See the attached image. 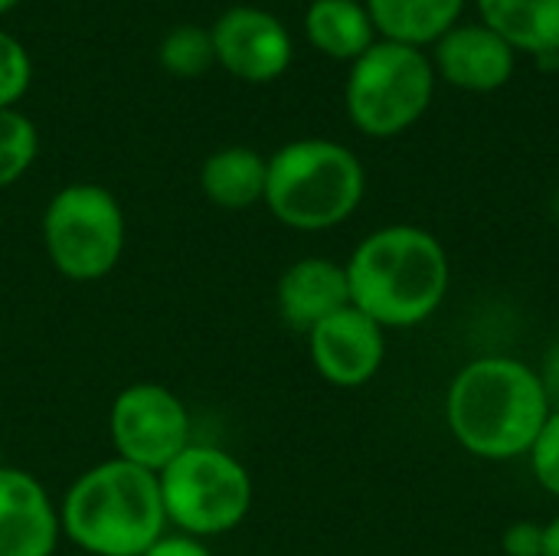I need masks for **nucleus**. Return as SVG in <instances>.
<instances>
[{
	"label": "nucleus",
	"mask_w": 559,
	"mask_h": 556,
	"mask_svg": "<svg viewBox=\"0 0 559 556\" xmlns=\"http://www.w3.org/2000/svg\"><path fill=\"white\" fill-rule=\"evenodd\" d=\"M350 305L386 328H413L436 315L449 292V256L419 226H383L347 259Z\"/></svg>",
	"instance_id": "nucleus-1"
},
{
	"label": "nucleus",
	"mask_w": 559,
	"mask_h": 556,
	"mask_svg": "<svg viewBox=\"0 0 559 556\" xmlns=\"http://www.w3.org/2000/svg\"><path fill=\"white\" fill-rule=\"evenodd\" d=\"M550 416L537 370L514 357H481L459 370L445 419L462 449L481 459L527 456Z\"/></svg>",
	"instance_id": "nucleus-2"
},
{
	"label": "nucleus",
	"mask_w": 559,
	"mask_h": 556,
	"mask_svg": "<svg viewBox=\"0 0 559 556\" xmlns=\"http://www.w3.org/2000/svg\"><path fill=\"white\" fill-rule=\"evenodd\" d=\"M59 524L88 556H144L170 528L157 475L115 456L69 485Z\"/></svg>",
	"instance_id": "nucleus-3"
},
{
	"label": "nucleus",
	"mask_w": 559,
	"mask_h": 556,
	"mask_svg": "<svg viewBox=\"0 0 559 556\" xmlns=\"http://www.w3.org/2000/svg\"><path fill=\"white\" fill-rule=\"evenodd\" d=\"M367 190L360 157L328 138H298L269 157L265 206L301 233H321L354 216Z\"/></svg>",
	"instance_id": "nucleus-4"
},
{
	"label": "nucleus",
	"mask_w": 559,
	"mask_h": 556,
	"mask_svg": "<svg viewBox=\"0 0 559 556\" xmlns=\"http://www.w3.org/2000/svg\"><path fill=\"white\" fill-rule=\"evenodd\" d=\"M49 265L69 282L105 279L124 252L128 220L118 197L102 184H66L39 223Z\"/></svg>",
	"instance_id": "nucleus-5"
},
{
	"label": "nucleus",
	"mask_w": 559,
	"mask_h": 556,
	"mask_svg": "<svg viewBox=\"0 0 559 556\" xmlns=\"http://www.w3.org/2000/svg\"><path fill=\"white\" fill-rule=\"evenodd\" d=\"M157 482L167 524L200 541L236 531L252 508V478L246 465L216 446L190 442L164 472H157Z\"/></svg>",
	"instance_id": "nucleus-6"
},
{
	"label": "nucleus",
	"mask_w": 559,
	"mask_h": 556,
	"mask_svg": "<svg viewBox=\"0 0 559 556\" xmlns=\"http://www.w3.org/2000/svg\"><path fill=\"white\" fill-rule=\"evenodd\" d=\"M432 92L436 69L423 49L377 39L350 62L344 102L357 131L370 138H393L426 115Z\"/></svg>",
	"instance_id": "nucleus-7"
},
{
	"label": "nucleus",
	"mask_w": 559,
	"mask_h": 556,
	"mask_svg": "<svg viewBox=\"0 0 559 556\" xmlns=\"http://www.w3.org/2000/svg\"><path fill=\"white\" fill-rule=\"evenodd\" d=\"M108 436L115 459L157 475L193 442L190 410L160 383H131L108 410Z\"/></svg>",
	"instance_id": "nucleus-8"
},
{
	"label": "nucleus",
	"mask_w": 559,
	"mask_h": 556,
	"mask_svg": "<svg viewBox=\"0 0 559 556\" xmlns=\"http://www.w3.org/2000/svg\"><path fill=\"white\" fill-rule=\"evenodd\" d=\"M210 39L216 66L252 85H265L285 75L295 56V43L285 23L275 13L249 3L223 10L210 26Z\"/></svg>",
	"instance_id": "nucleus-9"
},
{
	"label": "nucleus",
	"mask_w": 559,
	"mask_h": 556,
	"mask_svg": "<svg viewBox=\"0 0 559 556\" xmlns=\"http://www.w3.org/2000/svg\"><path fill=\"white\" fill-rule=\"evenodd\" d=\"M314 370L334 387H364L373 380L386 357L383 328L360 308L347 305L308 334Z\"/></svg>",
	"instance_id": "nucleus-10"
},
{
	"label": "nucleus",
	"mask_w": 559,
	"mask_h": 556,
	"mask_svg": "<svg viewBox=\"0 0 559 556\" xmlns=\"http://www.w3.org/2000/svg\"><path fill=\"white\" fill-rule=\"evenodd\" d=\"M62 537L59 505L36 475L0 465V556H52Z\"/></svg>",
	"instance_id": "nucleus-11"
},
{
	"label": "nucleus",
	"mask_w": 559,
	"mask_h": 556,
	"mask_svg": "<svg viewBox=\"0 0 559 556\" xmlns=\"http://www.w3.org/2000/svg\"><path fill=\"white\" fill-rule=\"evenodd\" d=\"M347 305H350L347 269L324 256H305L292 262L275 285L278 318L305 338L321 321L344 311Z\"/></svg>",
	"instance_id": "nucleus-12"
},
{
	"label": "nucleus",
	"mask_w": 559,
	"mask_h": 556,
	"mask_svg": "<svg viewBox=\"0 0 559 556\" xmlns=\"http://www.w3.org/2000/svg\"><path fill=\"white\" fill-rule=\"evenodd\" d=\"M439 75L465 92H498L514 75V49L485 23L452 26L436 43Z\"/></svg>",
	"instance_id": "nucleus-13"
},
{
	"label": "nucleus",
	"mask_w": 559,
	"mask_h": 556,
	"mask_svg": "<svg viewBox=\"0 0 559 556\" xmlns=\"http://www.w3.org/2000/svg\"><path fill=\"white\" fill-rule=\"evenodd\" d=\"M269 157L255 147L229 144L213 151L200 167V190L219 210H249L265 200Z\"/></svg>",
	"instance_id": "nucleus-14"
},
{
	"label": "nucleus",
	"mask_w": 559,
	"mask_h": 556,
	"mask_svg": "<svg viewBox=\"0 0 559 556\" xmlns=\"http://www.w3.org/2000/svg\"><path fill=\"white\" fill-rule=\"evenodd\" d=\"M478 10L481 23L514 52H559V0H478Z\"/></svg>",
	"instance_id": "nucleus-15"
},
{
	"label": "nucleus",
	"mask_w": 559,
	"mask_h": 556,
	"mask_svg": "<svg viewBox=\"0 0 559 556\" xmlns=\"http://www.w3.org/2000/svg\"><path fill=\"white\" fill-rule=\"evenodd\" d=\"M465 0H367V13L380 39L403 46L439 43L452 26H459Z\"/></svg>",
	"instance_id": "nucleus-16"
},
{
	"label": "nucleus",
	"mask_w": 559,
	"mask_h": 556,
	"mask_svg": "<svg viewBox=\"0 0 559 556\" xmlns=\"http://www.w3.org/2000/svg\"><path fill=\"white\" fill-rule=\"evenodd\" d=\"M305 36L318 52L354 62L377 43V26L360 0H311Z\"/></svg>",
	"instance_id": "nucleus-17"
},
{
	"label": "nucleus",
	"mask_w": 559,
	"mask_h": 556,
	"mask_svg": "<svg viewBox=\"0 0 559 556\" xmlns=\"http://www.w3.org/2000/svg\"><path fill=\"white\" fill-rule=\"evenodd\" d=\"M157 59L177 79H197V75H203L210 66H216L210 29H203L197 23H180V26L167 29V36L157 46Z\"/></svg>",
	"instance_id": "nucleus-18"
},
{
	"label": "nucleus",
	"mask_w": 559,
	"mask_h": 556,
	"mask_svg": "<svg viewBox=\"0 0 559 556\" xmlns=\"http://www.w3.org/2000/svg\"><path fill=\"white\" fill-rule=\"evenodd\" d=\"M39 154V131L20 108H0V190L13 187Z\"/></svg>",
	"instance_id": "nucleus-19"
},
{
	"label": "nucleus",
	"mask_w": 559,
	"mask_h": 556,
	"mask_svg": "<svg viewBox=\"0 0 559 556\" xmlns=\"http://www.w3.org/2000/svg\"><path fill=\"white\" fill-rule=\"evenodd\" d=\"M33 82V59L26 46L0 26V108H16L20 98L29 92Z\"/></svg>",
	"instance_id": "nucleus-20"
},
{
	"label": "nucleus",
	"mask_w": 559,
	"mask_h": 556,
	"mask_svg": "<svg viewBox=\"0 0 559 556\" xmlns=\"http://www.w3.org/2000/svg\"><path fill=\"white\" fill-rule=\"evenodd\" d=\"M531 469L540 482L544 492H550L554 498H559V413L550 410L544 429L537 433L534 446H531Z\"/></svg>",
	"instance_id": "nucleus-21"
},
{
	"label": "nucleus",
	"mask_w": 559,
	"mask_h": 556,
	"mask_svg": "<svg viewBox=\"0 0 559 556\" xmlns=\"http://www.w3.org/2000/svg\"><path fill=\"white\" fill-rule=\"evenodd\" d=\"M504 556H544V528L531 521H518L501 537Z\"/></svg>",
	"instance_id": "nucleus-22"
},
{
	"label": "nucleus",
	"mask_w": 559,
	"mask_h": 556,
	"mask_svg": "<svg viewBox=\"0 0 559 556\" xmlns=\"http://www.w3.org/2000/svg\"><path fill=\"white\" fill-rule=\"evenodd\" d=\"M144 556H213L206 541L190 534H164Z\"/></svg>",
	"instance_id": "nucleus-23"
},
{
	"label": "nucleus",
	"mask_w": 559,
	"mask_h": 556,
	"mask_svg": "<svg viewBox=\"0 0 559 556\" xmlns=\"http://www.w3.org/2000/svg\"><path fill=\"white\" fill-rule=\"evenodd\" d=\"M537 377H540V387H544V393H547L550 410H557L559 413V338L550 344V351L544 354V364H540Z\"/></svg>",
	"instance_id": "nucleus-24"
},
{
	"label": "nucleus",
	"mask_w": 559,
	"mask_h": 556,
	"mask_svg": "<svg viewBox=\"0 0 559 556\" xmlns=\"http://www.w3.org/2000/svg\"><path fill=\"white\" fill-rule=\"evenodd\" d=\"M544 556H559V514L544 524Z\"/></svg>",
	"instance_id": "nucleus-25"
},
{
	"label": "nucleus",
	"mask_w": 559,
	"mask_h": 556,
	"mask_svg": "<svg viewBox=\"0 0 559 556\" xmlns=\"http://www.w3.org/2000/svg\"><path fill=\"white\" fill-rule=\"evenodd\" d=\"M20 3H23V0H0V16H3V13H10V10H13V7H20Z\"/></svg>",
	"instance_id": "nucleus-26"
},
{
	"label": "nucleus",
	"mask_w": 559,
	"mask_h": 556,
	"mask_svg": "<svg viewBox=\"0 0 559 556\" xmlns=\"http://www.w3.org/2000/svg\"><path fill=\"white\" fill-rule=\"evenodd\" d=\"M557 66H559V52H557Z\"/></svg>",
	"instance_id": "nucleus-27"
}]
</instances>
